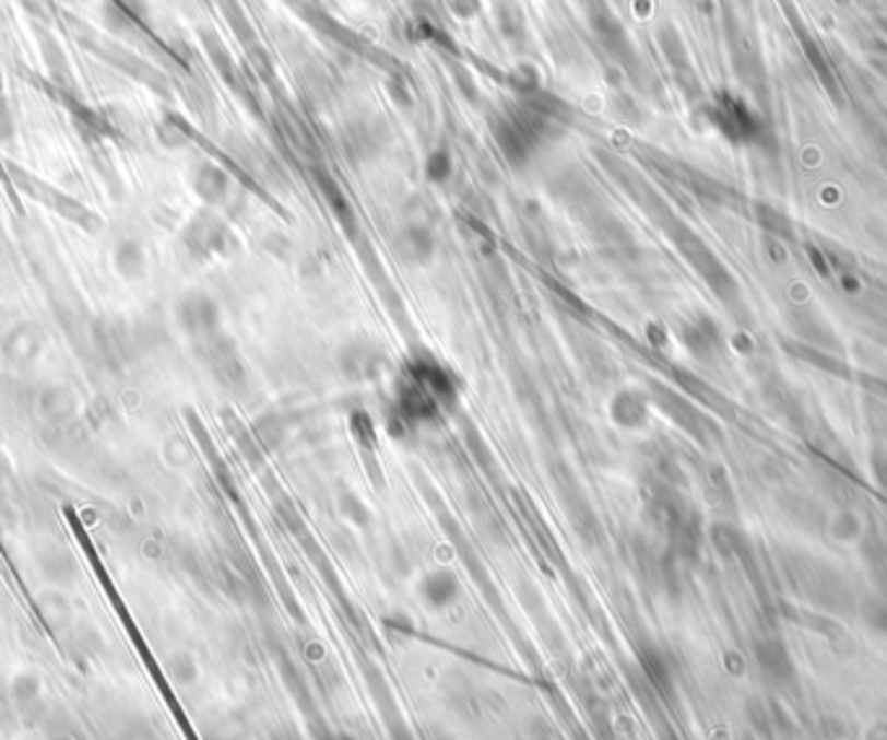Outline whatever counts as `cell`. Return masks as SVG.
<instances>
[{"mask_svg":"<svg viewBox=\"0 0 887 740\" xmlns=\"http://www.w3.org/2000/svg\"><path fill=\"white\" fill-rule=\"evenodd\" d=\"M317 740H356V738L348 736V732H322Z\"/></svg>","mask_w":887,"mask_h":740,"instance_id":"2","label":"cell"},{"mask_svg":"<svg viewBox=\"0 0 887 740\" xmlns=\"http://www.w3.org/2000/svg\"><path fill=\"white\" fill-rule=\"evenodd\" d=\"M452 396L454 390L444 369L418 362L407 369V385L400 390V408L411 419H428L434 416L436 408L444 406V400Z\"/></svg>","mask_w":887,"mask_h":740,"instance_id":"1","label":"cell"}]
</instances>
